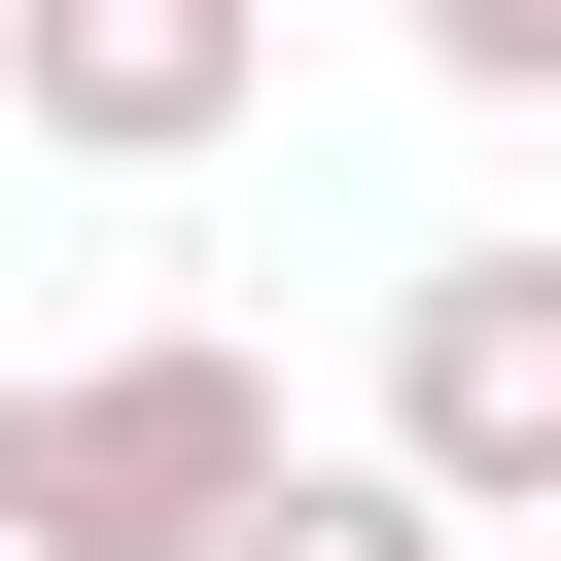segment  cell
<instances>
[{"instance_id":"cell-3","label":"cell","mask_w":561,"mask_h":561,"mask_svg":"<svg viewBox=\"0 0 561 561\" xmlns=\"http://www.w3.org/2000/svg\"><path fill=\"white\" fill-rule=\"evenodd\" d=\"M245 105H280V35H245V0H0V140L175 175V140H245Z\"/></svg>"},{"instance_id":"cell-1","label":"cell","mask_w":561,"mask_h":561,"mask_svg":"<svg viewBox=\"0 0 561 561\" xmlns=\"http://www.w3.org/2000/svg\"><path fill=\"white\" fill-rule=\"evenodd\" d=\"M280 526V351L105 316L70 386H0V561H245Z\"/></svg>"},{"instance_id":"cell-5","label":"cell","mask_w":561,"mask_h":561,"mask_svg":"<svg viewBox=\"0 0 561 561\" xmlns=\"http://www.w3.org/2000/svg\"><path fill=\"white\" fill-rule=\"evenodd\" d=\"M421 70L456 105H561V0H421Z\"/></svg>"},{"instance_id":"cell-2","label":"cell","mask_w":561,"mask_h":561,"mask_svg":"<svg viewBox=\"0 0 561 561\" xmlns=\"http://www.w3.org/2000/svg\"><path fill=\"white\" fill-rule=\"evenodd\" d=\"M386 491H421L456 561L561 526V245H421V280H386Z\"/></svg>"},{"instance_id":"cell-4","label":"cell","mask_w":561,"mask_h":561,"mask_svg":"<svg viewBox=\"0 0 561 561\" xmlns=\"http://www.w3.org/2000/svg\"><path fill=\"white\" fill-rule=\"evenodd\" d=\"M245 561H456V526H421L386 456H280V526H245Z\"/></svg>"}]
</instances>
